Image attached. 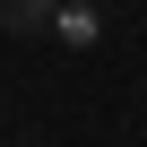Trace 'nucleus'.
I'll return each mask as SVG.
<instances>
[{
	"label": "nucleus",
	"mask_w": 147,
	"mask_h": 147,
	"mask_svg": "<svg viewBox=\"0 0 147 147\" xmlns=\"http://www.w3.org/2000/svg\"><path fill=\"white\" fill-rule=\"evenodd\" d=\"M43 18H52V0H0V26H18V35L43 26Z\"/></svg>",
	"instance_id": "1"
}]
</instances>
